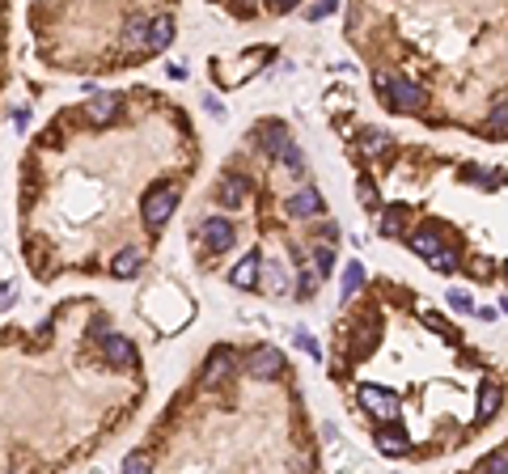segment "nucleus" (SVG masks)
<instances>
[{
	"label": "nucleus",
	"instance_id": "33",
	"mask_svg": "<svg viewBox=\"0 0 508 474\" xmlns=\"http://www.w3.org/2000/svg\"><path fill=\"white\" fill-rule=\"evenodd\" d=\"M9 301H13V288H9V284H0V305H9Z\"/></svg>",
	"mask_w": 508,
	"mask_h": 474
},
{
	"label": "nucleus",
	"instance_id": "6",
	"mask_svg": "<svg viewBox=\"0 0 508 474\" xmlns=\"http://www.w3.org/2000/svg\"><path fill=\"white\" fill-rule=\"evenodd\" d=\"M411 250H415V254H424V258L432 262L440 250H449L445 229H440V225H424V229H415V233H411Z\"/></svg>",
	"mask_w": 508,
	"mask_h": 474
},
{
	"label": "nucleus",
	"instance_id": "30",
	"mask_svg": "<svg viewBox=\"0 0 508 474\" xmlns=\"http://www.w3.org/2000/svg\"><path fill=\"white\" fill-rule=\"evenodd\" d=\"M424 322H428V326H432V331H436V335H445V339H449V335H453V331H449V326H445V322H440V318H432V313H424Z\"/></svg>",
	"mask_w": 508,
	"mask_h": 474
},
{
	"label": "nucleus",
	"instance_id": "9",
	"mask_svg": "<svg viewBox=\"0 0 508 474\" xmlns=\"http://www.w3.org/2000/svg\"><path fill=\"white\" fill-rule=\"evenodd\" d=\"M259 271H263V258L250 250V254L237 262V267L229 271V284H233V288H259Z\"/></svg>",
	"mask_w": 508,
	"mask_h": 474
},
{
	"label": "nucleus",
	"instance_id": "25",
	"mask_svg": "<svg viewBox=\"0 0 508 474\" xmlns=\"http://www.w3.org/2000/svg\"><path fill=\"white\" fill-rule=\"evenodd\" d=\"M432 267H436V271H453V267H457V250H440V254L432 258Z\"/></svg>",
	"mask_w": 508,
	"mask_h": 474
},
{
	"label": "nucleus",
	"instance_id": "14",
	"mask_svg": "<svg viewBox=\"0 0 508 474\" xmlns=\"http://www.w3.org/2000/svg\"><path fill=\"white\" fill-rule=\"evenodd\" d=\"M377 449L390 453V457H402L406 449H411V441H406L402 428H381V432H377Z\"/></svg>",
	"mask_w": 508,
	"mask_h": 474
},
{
	"label": "nucleus",
	"instance_id": "16",
	"mask_svg": "<svg viewBox=\"0 0 508 474\" xmlns=\"http://www.w3.org/2000/svg\"><path fill=\"white\" fill-rule=\"evenodd\" d=\"M495 406H500V386L483 381L479 386V411H475V419H479V424H487V419L495 415Z\"/></svg>",
	"mask_w": 508,
	"mask_h": 474
},
{
	"label": "nucleus",
	"instance_id": "8",
	"mask_svg": "<svg viewBox=\"0 0 508 474\" xmlns=\"http://www.w3.org/2000/svg\"><path fill=\"white\" fill-rule=\"evenodd\" d=\"M250 191H254V182H250L246 174H225V178H221V191H216V195H221V207H241Z\"/></svg>",
	"mask_w": 508,
	"mask_h": 474
},
{
	"label": "nucleus",
	"instance_id": "35",
	"mask_svg": "<svg viewBox=\"0 0 508 474\" xmlns=\"http://www.w3.org/2000/svg\"><path fill=\"white\" fill-rule=\"evenodd\" d=\"M504 276H508V262H504Z\"/></svg>",
	"mask_w": 508,
	"mask_h": 474
},
{
	"label": "nucleus",
	"instance_id": "24",
	"mask_svg": "<svg viewBox=\"0 0 508 474\" xmlns=\"http://www.w3.org/2000/svg\"><path fill=\"white\" fill-rule=\"evenodd\" d=\"M508 127V102H495L491 106V132H504Z\"/></svg>",
	"mask_w": 508,
	"mask_h": 474
},
{
	"label": "nucleus",
	"instance_id": "22",
	"mask_svg": "<svg viewBox=\"0 0 508 474\" xmlns=\"http://www.w3.org/2000/svg\"><path fill=\"white\" fill-rule=\"evenodd\" d=\"M360 148H365V152H381V148H386V136H381L377 127H369L365 140H360Z\"/></svg>",
	"mask_w": 508,
	"mask_h": 474
},
{
	"label": "nucleus",
	"instance_id": "27",
	"mask_svg": "<svg viewBox=\"0 0 508 474\" xmlns=\"http://www.w3.org/2000/svg\"><path fill=\"white\" fill-rule=\"evenodd\" d=\"M483 474H508V457L504 453H491L487 466H483Z\"/></svg>",
	"mask_w": 508,
	"mask_h": 474
},
{
	"label": "nucleus",
	"instance_id": "2",
	"mask_svg": "<svg viewBox=\"0 0 508 474\" xmlns=\"http://www.w3.org/2000/svg\"><path fill=\"white\" fill-rule=\"evenodd\" d=\"M174 207H178V187H157V191H148L144 195V225L152 229V233H157L170 216H174Z\"/></svg>",
	"mask_w": 508,
	"mask_h": 474
},
{
	"label": "nucleus",
	"instance_id": "5",
	"mask_svg": "<svg viewBox=\"0 0 508 474\" xmlns=\"http://www.w3.org/2000/svg\"><path fill=\"white\" fill-rule=\"evenodd\" d=\"M356 398H360V406L369 411V415H377V419H398V394H390V390H381V386H360L356 390Z\"/></svg>",
	"mask_w": 508,
	"mask_h": 474
},
{
	"label": "nucleus",
	"instance_id": "34",
	"mask_svg": "<svg viewBox=\"0 0 508 474\" xmlns=\"http://www.w3.org/2000/svg\"><path fill=\"white\" fill-rule=\"evenodd\" d=\"M500 309H504V313H508V297H504V301H500Z\"/></svg>",
	"mask_w": 508,
	"mask_h": 474
},
{
	"label": "nucleus",
	"instance_id": "4",
	"mask_svg": "<svg viewBox=\"0 0 508 474\" xmlns=\"http://www.w3.org/2000/svg\"><path fill=\"white\" fill-rule=\"evenodd\" d=\"M246 373H250L254 381H276V377L284 373V351H280V347H259V351H250Z\"/></svg>",
	"mask_w": 508,
	"mask_h": 474
},
{
	"label": "nucleus",
	"instance_id": "11",
	"mask_svg": "<svg viewBox=\"0 0 508 474\" xmlns=\"http://www.w3.org/2000/svg\"><path fill=\"white\" fill-rule=\"evenodd\" d=\"M85 111H89V119H93L97 127H106V123H115V115H119V97H115V93H93Z\"/></svg>",
	"mask_w": 508,
	"mask_h": 474
},
{
	"label": "nucleus",
	"instance_id": "31",
	"mask_svg": "<svg viewBox=\"0 0 508 474\" xmlns=\"http://www.w3.org/2000/svg\"><path fill=\"white\" fill-rule=\"evenodd\" d=\"M360 199H365L369 207H377V191H373V182H360Z\"/></svg>",
	"mask_w": 508,
	"mask_h": 474
},
{
	"label": "nucleus",
	"instance_id": "13",
	"mask_svg": "<svg viewBox=\"0 0 508 474\" xmlns=\"http://www.w3.org/2000/svg\"><path fill=\"white\" fill-rule=\"evenodd\" d=\"M229 373H233V356H229V351H212L208 364H203V386H216V381H225Z\"/></svg>",
	"mask_w": 508,
	"mask_h": 474
},
{
	"label": "nucleus",
	"instance_id": "29",
	"mask_svg": "<svg viewBox=\"0 0 508 474\" xmlns=\"http://www.w3.org/2000/svg\"><path fill=\"white\" fill-rule=\"evenodd\" d=\"M449 305L453 309H470V292L466 288H449Z\"/></svg>",
	"mask_w": 508,
	"mask_h": 474
},
{
	"label": "nucleus",
	"instance_id": "26",
	"mask_svg": "<svg viewBox=\"0 0 508 474\" xmlns=\"http://www.w3.org/2000/svg\"><path fill=\"white\" fill-rule=\"evenodd\" d=\"M267 276H271V280H263V288H267V292H284V288H288V280H284V271H280V267H267Z\"/></svg>",
	"mask_w": 508,
	"mask_h": 474
},
{
	"label": "nucleus",
	"instance_id": "32",
	"mask_svg": "<svg viewBox=\"0 0 508 474\" xmlns=\"http://www.w3.org/2000/svg\"><path fill=\"white\" fill-rule=\"evenodd\" d=\"M470 271H475V276H487V271H491V262H487V258H475V262H470Z\"/></svg>",
	"mask_w": 508,
	"mask_h": 474
},
{
	"label": "nucleus",
	"instance_id": "1",
	"mask_svg": "<svg viewBox=\"0 0 508 474\" xmlns=\"http://www.w3.org/2000/svg\"><path fill=\"white\" fill-rule=\"evenodd\" d=\"M259 144H263L271 157H280V161H292L296 178H305L301 152H296V144H292V136H288V127H284V123H263V127H259Z\"/></svg>",
	"mask_w": 508,
	"mask_h": 474
},
{
	"label": "nucleus",
	"instance_id": "19",
	"mask_svg": "<svg viewBox=\"0 0 508 474\" xmlns=\"http://www.w3.org/2000/svg\"><path fill=\"white\" fill-rule=\"evenodd\" d=\"M123 474H152V457L140 453V449L127 453V457H123Z\"/></svg>",
	"mask_w": 508,
	"mask_h": 474
},
{
	"label": "nucleus",
	"instance_id": "10",
	"mask_svg": "<svg viewBox=\"0 0 508 474\" xmlns=\"http://www.w3.org/2000/svg\"><path fill=\"white\" fill-rule=\"evenodd\" d=\"M199 233H203V242H208V250H229L233 246V225L221 221V216H208Z\"/></svg>",
	"mask_w": 508,
	"mask_h": 474
},
{
	"label": "nucleus",
	"instance_id": "28",
	"mask_svg": "<svg viewBox=\"0 0 508 474\" xmlns=\"http://www.w3.org/2000/svg\"><path fill=\"white\" fill-rule=\"evenodd\" d=\"M296 343H301V351H305V356H314V360H322V347H318V343H314L310 335H305V331H296Z\"/></svg>",
	"mask_w": 508,
	"mask_h": 474
},
{
	"label": "nucleus",
	"instance_id": "12",
	"mask_svg": "<svg viewBox=\"0 0 508 474\" xmlns=\"http://www.w3.org/2000/svg\"><path fill=\"white\" fill-rule=\"evenodd\" d=\"M174 42V17L170 13H157L148 22V47H157V51H166Z\"/></svg>",
	"mask_w": 508,
	"mask_h": 474
},
{
	"label": "nucleus",
	"instance_id": "23",
	"mask_svg": "<svg viewBox=\"0 0 508 474\" xmlns=\"http://www.w3.org/2000/svg\"><path fill=\"white\" fill-rule=\"evenodd\" d=\"M339 5H335V0H322V5H310V9H305V17H310V22H322V17H331Z\"/></svg>",
	"mask_w": 508,
	"mask_h": 474
},
{
	"label": "nucleus",
	"instance_id": "7",
	"mask_svg": "<svg viewBox=\"0 0 508 474\" xmlns=\"http://www.w3.org/2000/svg\"><path fill=\"white\" fill-rule=\"evenodd\" d=\"M322 195L314 191V187H301L296 195H288V216H296V221H310V216H318L322 212Z\"/></svg>",
	"mask_w": 508,
	"mask_h": 474
},
{
	"label": "nucleus",
	"instance_id": "18",
	"mask_svg": "<svg viewBox=\"0 0 508 474\" xmlns=\"http://www.w3.org/2000/svg\"><path fill=\"white\" fill-rule=\"evenodd\" d=\"M136 271H140V250H119V254H115V276L132 280Z\"/></svg>",
	"mask_w": 508,
	"mask_h": 474
},
{
	"label": "nucleus",
	"instance_id": "15",
	"mask_svg": "<svg viewBox=\"0 0 508 474\" xmlns=\"http://www.w3.org/2000/svg\"><path fill=\"white\" fill-rule=\"evenodd\" d=\"M102 347H106V360H111V364H136L132 343H127V339H119V335H106V339H102Z\"/></svg>",
	"mask_w": 508,
	"mask_h": 474
},
{
	"label": "nucleus",
	"instance_id": "3",
	"mask_svg": "<svg viewBox=\"0 0 508 474\" xmlns=\"http://www.w3.org/2000/svg\"><path fill=\"white\" fill-rule=\"evenodd\" d=\"M377 89L386 93V97H394V106L398 111H420L424 106V89L420 85H411V81H402V77H377Z\"/></svg>",
	"mask_w": 508,
	"mask_h": 474
},
{
	"label": "nucleus",
	"instance_id": "17",
	"mask_svg": "<svg viewBox=\"0 0 508 474\" xmlns=\"http://www.w3.org/2000/svg\"><path fill=\"white\" fill-rule=\"evenodd\" d=\"M123 47H127V51L148 47V22H144V17H127V26H123Z\"/></svg>",
	"mask_w": 508,
	"mask_h": 474
},
{
	"label": "nucleus",
	"instance_id": "21",
	"mask_svg": "<svg viewBox=\"0 0 508 474\" xmlns=\"http://www.w3.org/2000/svg\"><path fill=\"white\" fill-rule=\"evenodd\" d=\"M381 233H386V237H398V233H402V212H398V207L381 216Z\"/></svg>",
	"mask_w": 508,
	"mask_h": 474
},
{
	"label": "nucleus",
	"instance_id": "20",
	"mask_svg": "<svg viewBox=\"0 0 508 474\" xmlns=\"http://www.w3.org/2000/svg\"><path fill=\"white\" fill-rule=\"evenodd\" d=\"M360 284H365V267H360V262H347V267H343V297H351Z\"/></svg>",
	"mask_w": 508,
	"mask_h": 474
}]
</instances>
